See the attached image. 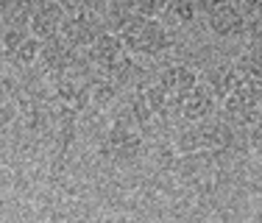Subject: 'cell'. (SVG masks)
<instances>
[{
    "label": "cell",
    "mask_w": 262,
    "mask_h": 223,
    "mask_svg": "<svg viewBox=\"0 0 262 223\" xmlns=\"http://www.w3.org/2000/svg\"><path fill=\"white\" fill-rule=\"evenodd\" d=\"M120 39H123L126 53L131 56H151V59H157V56H165L167 51H173V34L157 17L131 14L126 28L120 31Z\"/></svg>",
    "instance_id": "obj_1"
},
{
    "label": "cell",
    "mask_w": 262,
    "mask_h": 223,
    "mask_svg": "<svg viewBox=\"0 0 262 223\" xmlns=\"http://www.w3.org/2000/svg\"><path fill=\"white\" fill-rule=\"evenodd\" d=\"M246 23L248 20L232 3H226L207 14V31L212 39H217V42H237L240 36H246Z\"/></svg>",
    "instance_id": "obj_4"
},
{
    "label": "cell",
    "mask_w": 262,
    "mask_h": 223,
    "mask_svg": "<svg viewBox=\"0 0 262 223\" xmlns=\"http://www.w3.org/2000/svg\"><path fill=\"white\" fill-rule=\"evenodd\" d=\"M61 31H64V39L70 42L73 48H90L92 42L103 34V26L95 17V11H78L70 20H64Z\"/></svg>",
    "instance_id": "obj_5"
},
{
    "label": "cell",
    "mask_w": 262,
    "mask_h": 223,
    "mask_svg": "<svg viewBox=\"0 0 262 223\" xmlns=\"http://www.w3.org/2000/svg\"><path fill=\"white\" fill-rule=\"evenodd\" d=\"M31 6L34 0H0V20L9 28H20L23 23H28Z\"/></svg>",
    "instance_id": "obj_9"
},
{
    "label": "cell",
    "mask_w": 262,
    "mask_h": 223,
    "mask_svg": "<svg viewBox=\"0 0 262 223\" xmlns=\"http://www.w3.org/2000/svg\"><path fill=\"white\" fill-rule=\"evenodd\" d=\"M26 39H28V31L26 28H9V31H6V36H3L6 53L14 56L17 51H20V45H26Z\"/></svg>",
    "instance_id": "obj_11"
},
{
    "label": "cell",
    "mask_w": 262,
    "mask_h": 223,
    "mask_svg": "<svg viewBox=\"0 0 262 223\" xmlns=\"http://www.w3.org/2000/svg\"><path fill=\"white\" fill-rule=\"evenodd\" d=\"M61 9L64 11H73V14H78V11H90L92 6H95V0H59Z\"/></svg>",
    "instance_id": "obj_15"
},
{
    "label": "cell",
    "mask_w": 262,
    "mask_h": 223,
    "mask_svg": "<svg viewBox=\"0 0 262 223\" xmlns=\"http://www.w3.org/2000/svg\"><path fill=\"white\" fill-rule=\"evenodd\" d=\"M126 56L128 53H126V48H123L120 34H109V31H103V34L90 45V59L95 61L98 67H103V73L115 70Z\"/></svg>",
    "instance_id": "obj_7"
},
{
    "label": "cell",
    "mask_w": 262,
    "mask_h": 223,
    "mask_svg": "<svg viewBox=\"0 0 262 223\" xmlns=\"http://www.w3.org/2000/svg\"><path fill=\"white\" fill-rule=\"evenodd\" d=\"M232 6L246 20H262V0H232Z\"/></svg>",
    "instance_id": "obj_13"
},
{
    "label": "cell",
    "mask_w": 262,
    "mask_h": 223,
    "mask_svg": "<svg viewBox=\"0 0 262 223\" xmlns=\"http://www.w3.org/2000/svg\"><path fill=\"white\" fill-rule=\"evenodd\" d=\"M246 48H257L262 51V20H248L246 23Z\"/></svg>",
    "instance_id": "obj_14"
},
{
    "label": "cell",
    "mask_w": 262,
    "mask_h": 223,
    "mask_svg": "<svg viewBox=\"0 0 262 223\" xmlns=\"http://www.w3.org/2000/svg\"><path fill=\"white\" fill-rule=\"evenodd\" d=\"M64 26V9L59 0H34L28 17V31L36 39H51Z\"/></svg>",
    "instance_id": "obj_3"
},
{
    "label": "cell",
    "mask_w": 262,
    "mask_h": 223,
    "mask_svg": "<svg viewBox=\"0 0 262 223\" xmlns=\"http://www.w3.org/2000/svg\"><path fill=\"white\" fill-rule=\"evenodd\" d=\"M167 0H134V14H142V17H162Z\"/></svg>",
    "instance_id": "obj_12"
},
{
    "label": "cell",
    "mask_w": 262,
    "mask_h": 223,
    "mask_svg": "<svg viewBox=\"0 0 262 223\" xmlns=\"http://www.w3.org/2000/svg\"><path fill=\"white\" fill-rule=\"evenodd\" d=\"M42 56H45L48 67L53 70H64L67 64L73 61V45L67 39H59V36H51L42 48Z\"/></svg>",
    "instance_id": "obj_8"
},
{
    "label": "cell",
    "mask_w": 262,
    "mask_h": 223,
    "mask_svg": "<svg viewBox=\"0 0 262 223\" xmlns=\"http://www.w3.org/2000/svg\"><path fill=\"white\" fill-rule=\"evenodd\" d=\"M226 3H232V0H195L198 11H204V14H209V11L221 9V6H226Z\"/></svg>",
    "instance_id": "obj_16"
},
{
    "label": "cell",
    "mask_w": 262,
    "mask_h": 223,
    "mask_svg": "<svg viewBox=\"0 0 262 223\" xmlns=\"http://www.w3.org/2000/svg\"><path fill=\"white\" fill-rule=\"evenodd\" d=\"M217 103H221V98L198 78V84L179 101V117H182L184 123H201V120H207V117L215 115Z\"/></svg>",
    "instance_id": "obj_2"
},
{
    "label": "cell",
    "mask_w": 262,
    "mask_h": 223,
    "mask_svg": "<svg viewBox=\"0 0 262 223\" xmlns=\"http://www.w3.org/2000/svg\"><path fill=\"white\" fill-rule=\"evenodd\" d=\"M259 112H262V84H259Z\"/></svg>",
    "instance_id": "obj_17"
},
{
    "label": "cell",
    "mask_w": 262,
    "mask_h": 223,
    "mask_svg": "<svg viewBox=\"0 0 262 223\" xmlns=\"http://www.w3.org/2000/svg\"><path fill=\"white\" fill-rule=\"evenodd\" d=\"M157 84L173 98V101L179 103V101L187 95V92H190L192 86L198 84V73L192 70V67L182 64V61H176V64H165V67L157 73Z\"/></svg>",
    "instance_id": "obj_6"
},
{
    "label": "cell",
    "mask_w": 262,
    "mask_h": 223,
    "mask_svg": "<svg viewBox=\"0 0 262 223\" xmlns=\"http://www.w3.org/2000/svg\"><path fill=\"white\" fill-rule=\"evenodd\" d=\"M234 67L243 78H248V81H262V51L246 48V51L234 59Z\"/></svg>",
    "instance_id": "obj_10"
}]
</instances>
